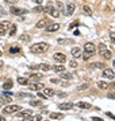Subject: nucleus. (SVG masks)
I'll return each instance as SVG.
<instances>
[{
    "label": "nucleus",
    "mask_w": 115,
    "mask_h": 121,
    "mask_svg": "<svg viewBox=\"0 0 115 121\" xmlns=\"http://www.w3.org/2000/svg\"><path fill=\"white\" fill-rule=\"evenodd\" d=\"M48 50H49L48 43H35L30 47V51L34 52V54H42V52H46Z\"/></svg>",
    "instance_id": "1"
},
{
    "label": "nucleus",
    "mask_w": 115,
    "mask_h": 121,
    "mask_svg": "<svg viewBox=\"0 0 115 121\" xmlns=\"http://www.w3.org/2000/svg\"><path fill=\"white\" fill-rule=\"evenodd\" d=\"M103 77L104 78H108V79H112V78H115V73L112 69H103Z\"/></svg>",
    "instance_id": "8"
},
{
    "label": "nucleus",
    "mask_w": 115,
    "mask_h": 121,
    "mask_svg": "<svg viewBox=\"0 0 115 121\" xmlns=\"http://www.w3.org/2000/svg\"><path fill=\"white\" fill-rule=\"evenodd\" d=\"M112 66H114V69H115V59L112 60Z\"/></svg>",
    "instance_id": "56"
},
{
    "label": "nucleus",
    "mask_w": 115,
    "mask_h": 121,
    "mask_svg": "<svg viewBox=\"0 0 115 121\" xmlns=\"http://www.w3.org/2000/svg\"><path fill=\"white\" fill-rule=\"evenodd\" d=\"M3 120H4V117H3V116H0V121H3Z\"/></svg>",
    "instance_id": "57"
},
{
    "label": "nucleus",
    "mask_w": 115,
    "mask_h": 121,
    "mask_svg": "<svg viewBox=\"0 0 115 121\" xmlns=\"http://www.w3.org/2000/svg\"><path fill=\"white\" fill-rule=\"evenodd\" d=\"M58 43L60 44H75V42L72 39H58Z\"/></svg>",
    "instance_id": "20"
},
{
    "label": "nucleus",
    "mask_w": 115,
    "mask_h": 121,
    "mask_svg": "<svg viewBox=\"0 0 115 121\" xmlns=\"http://www.w3.org/2000/svg\"><path fill=\"white\" fill-rule=\"evenodd\" d=\"M75 4L73 3H69V4L67 5V15H72V13L75 12Z\"/></svg>",
    "instance_id": "16"
},
{
    "label": "nucleus",
    "mask_w": 115,
    "mask_h": 121,
    "mask_svg": "<svg viewBox=\"0 0 115 121\" xmlns=\"http://www.w3.org/2000/svg\"><path fill=\"white\" fill-rule=\"evenodd\" d=\"M60 28V24L58 23H50L48 27H46V31L48 32H54V31H57Z\"/></svg>",
    "instance_id": "12"
},
{
    "label": "nucleus",
    "mask_w": 115,
    "mask_h": 121,
    "mask_svg": "<svg viewBox=\"0 0 115 121\" xmlns=\"http://www.w3.org/2000/svg\"><path fill=\"white\" fill-rule=\"evenodd\" d=\"M19 109H22L19 105H7V106L3 109V113H4V114H14V113L19 112Z\"/></svg>",
    "instance_id": "3"
},
{
    "label": "nucleus",
    "mask_w": 115,
    "mask_h": 121,
    "mask_svg": "<svg viewBox=\"0 0 115 121\" xmlns=\"http://www.w3.org/2000/svg\"><path fill=\"white\" fill-rule=\"evenodd\" d=\"M31 11H33V12H35V13H38V12H45V7H42V5H38V7H35V8H33Z\"/></svg>",
    "instance_id": "26"
},
{
    "label": "nucleus",
    "mask_w": 115,
    "mask_h": 121,
    "mask_svg": "<svg viewBox=\"0 0 115 121\" xmlns=\"http://www.w3.org/2000/svg\"><path fill=\"white\" fill-rule=\"evenodd\" d=\"M108 87H112V89H115V82H112L111 85H108Z\"/></svg>",
    "instance_id": "50"
},
{
    "label": "nucleus",
    "mask_w": 115,
    "mask_h": 121,
    "mask_svg": "<svg viewBox=\"0 0 115 121\" xmlns=\"http://www.w3.org/2000/svg\"><path fill=\"white\" fill-rule=\"evenodd\" d=\"M53 69H54V71H57V73H62V71L65 70V66H54Z\"/></svg>",
    "instance_id": "32"
},
{
    "label": "nucleus",
    "mask_w": 115,
    "mask_h": 121,
    "mask_svg": "<svg viewBox=\"0 0 115 121\" xmlns=\"http://www.w3.org/2000/svg\"><path fill=\"white\" fill-rule=\"evenodd\" d=\"M43 83H30V90H41V89H43Z\"/></svg>",
    "instance_id": "13"
},
{
    "label": "nucleus",
    "mask_w": 115,
    "mask_h": 121,
    "mask_svg": "<svg viewBox=\"0 0 115 121\" xmlns=\"http://www.w3.org/2000/svg\"><path fill=\"white\" fill-rule=\"evenodd\" d=\"M84 51H88V52H91V54H95V51H96V47H95V44L93 43H91V42H88V43H85V46H84Z\"/></svg>",
    "instance_id": "10"
},
{
    "label": "nucleus",
    "mask_w": 115,
    "mask_h": 121,
    "mask_svg": "<svg viewBox=\"0 0 115 121\" xmlns=\"http://www.w3.org/2000/svg\"><path fill=\"white\" fill-rule=\"evenodd\" d=\"M91 67H92V69H104V67H106V65H104V63H102V62H95V63H92V65H91Z\"/></svg>",
    "instance_id": "18"
},
{
    "label": "nucleus",
    "mask_w": 115,
    "mask_h": 121,
    "mask_svg": "<svg viewBox=\"0 0 115 121\" xmlns=\"http://www.w3.org/2000/svg\"><path fill=\"white\" fill-rule=\"evenodd\" d=\"M92 120H93V121H103L100 117H92Z\"/></svg>",
    "instance_id": "47"
},
{
    "label": "nucleus",
    "mask_w": 115,
    "mask_h": 121,
    "mask_svg": "<svg viewBox=\"0 0 115 121\" xmlns=\"http://www.w3.org/2000/svg\"><path fill=\"white\" fill-rule=\"evenodd\" d=\"M19 97H24V98H34L33 94H27V93H19Z\"/></svg>",
    "instance_id": "34"
},
{
    "label": "nucleus",
    "mask_w": 115,
    "mask_h": 121,
    "mask_svg": "<svg viewBox=\"0 0 115 121\" xmlns=\"http://www.w3.org/2000/svg\"><path fill=\"white\" fill-rule=\"evenodd\" d=\"M42 77H43V75H42V74H38V73L31 74V78H34V79H41Z\"/></svg>",
    "instance_id": "35"
},
{
    "label": "nucleus",
    "mask_w": 115,
    "mask_h": 121,
    "mask_svg": "<svg viewBox=\"0 0 115 121\" xmlns=\"http://www.w3.org/2000/svg\"><path fill=\"white\" fill-rule=\"evenodd\" d=\"M11 97H7V95H0V104H8L11 102Z\"/></svg>",
    "instance_id": "19"
},
{
    "label": "nucleus",
    "mask_w": 115,
    "mask_h": 121,
    "mask_svg": "<svg viewBox=\"0 0 115 121\" xmlns=\"http://www.w3.org/2000/svg\"><path fill=\"white\" fill-rule=\"evenodd\" d=\"M110 39H111V42L115 44V34H112V32H111V34H110Z\"/></svg>",
    "instance_id": "39"
},
{
    "label": "nucleus",
    "mask_w": 115,
    "mask_h": 121,
    "mask_svg": "<svg viewBox=\"0 0 115 121\" xmlns=\"http://www.w3.org/2000/svg\"><path fill=\"white\" fill-rule=\"evenodd\" d=\"M53 58L57 62H60V63H65V60H67V55L64 54V52H56L53 55Z\"/></svg>",
    "instance_id": "7"
},
{
    "label": "nucleus",
    "mask_w": 115,
    "mask_h": 121,
    "mask_svg": "<svg viewBox=\"0 0 115 121\" xmlns=\"http://www.w3.org/2000/svg\"><path fill=\"white\" fill-rule=\"evenodd\" d=\"M34 1H35L37 4H42V0H34Z\"/></svg>",
    "instance_id": "52"
},
{
    "label": "nucleus",
    "mask_w": 115,
    "mask_h": 121,
    "mask_svg": "<svg viewBox=\"0 0 115 121\" xmlns=\"http://www.w3.org/2000/svg\"><path fill=\"white\" fill-rule=\"evenodd\" d=\"M43 94L45 95H49V97H53L56 93H54L53 89H49V87H43Z\"/></svg>",
    "instance_id": "17"
},
{
    "label": "nucleus",
    "mask_w": 115,
    "mask_h": 121,
    "mask_svg": "<svg viewBox=\"0 0 115 121\" xmlns=\"http://www.w3.org/2000/svg\"><path fill=\"white\" fill-rule=\"evenodd\" d=\"M69 66H71V67H73V69H75L76 66H77V63H76L75 60H71V63H69Z\"/></svg>",
    "instance_id": "42"
},
{
    "label": "nucleus",
    "mask_w": 115,
    "mask_h": 121,
    "mask_svg": "<svg viewBox=\"0 0 115 121\" xmlns=\"http://www.w3.org/2000/svg\"><path fill=\"white\" fill-rule=\"evenodd\" d=\"M49 24H50V20L48 17H43V19H41L39 22L37 23V28H46Z\"/></svg>",
    "instance_id": "9"
},
{
    "label": "nucleus",
    "mask_w": 115,
    "mask_h": 121,
    "mask_svg": "<svg viewBox=\"0 0 115 121\" xmlns=\"http://www.w3.org/2000/svg\"><path fill=\"white\" fill-rule=\"evenodd\" d=\"M20 40H22V42H29V40H30V35L29 34H22L20 35Z\"/></svg>",
    "instance_id": "30"
},
{
    "label": "nucleus",
    "mask_w": 115,
    "mask_h": 121,
    "mask_svg": "<svg viewBox=\"0 0 115 121\" xmlns=\"http://www.w3.org/2000/svg\"><path fill=\"white\" fill-rule=\"evenodd\" d=\"M76 106H79V108H83V109H89L91 108V104H87V102H77Z\"/></svg>",
    "instance_id": "22"
},
{
    "label": "nucleus",
    "mask_w": 115,
    "mask_h": 121,
    "mask_svg": "<svg viewBox=\"0 0 115 121\" xmlns=\"http://www.w3.org/2000/svg\"><path fill=\"white\" fill-rule=\"evenodd\" d=\"M50 81H52V83H57V82H58V79H53V78H52Z\"/></svg>",
    "instance_id": "51"
},
{
    "label": "nucleus",
    "mask_w": 115,
    "mask_h": 121,
    "mask_svg": "<svg viewBox=\"0 0 115 121\" xmlns=\"http://www.w3.org/2000/svg\"><path fill=\"white\" fill-rule=\"evenodd\" d=\"M0 13H7V12H5L4 9H3V8H1V7H0Z\"/></svg>",
    "instance_id": "54"
},
{
    "label": "nucleus",
    "mask_w": 115,
    "mask_h": 121,
    "mask_svg": "<svg viewBox=\"0 0 115 121\" xmlns=\"http://www.w3.org/2000/svg\"><path fill=\"white\" fill-rule=\"evenodd\" d=\"M97 86H99V89H103V90L108 89V85H107V82H103V81H99V82H97Z\"/></svg>",
    "instance_id": "25"
},
{
    "label": "nucleus",
    "mask_w": 115,
    "mask_h": 121,
    "mask_svg": "<svg viewBox=\"0 0 115 121\" xmlns=\"http://www.w3.org/2000/svg\"><path fill=\"white\" fill-rule=\"evenodd\" d=\"M20 51V47H12V48H10V52L11 54H14V52H19Z\"/></svg>",
    "instance_id": "38"
},
{
    "label": "nucleus",
    "mask_w": 115,
    "mask_h": 121,
    "mask_svg": "<svg viewBox=\"0 0 115 121\" xmlns=\"http://www.w3.org/2000/svg\"><path fill=\"white\" fill-rule=\"evenodd\" d=\"M45 12H48L49 15H52L53 17H58V16H60L58 11L54 8L53 4H48V5H46V7H45Z\"/></svg>",
    "instance_id": "4"
},
{
    "label": "nucleus",
    "mask_w": 115,
    "mask_h": 121,
    "mask_svg": "<svg viewBox=\"0 0 115 121\" xmlns=\"http://www.w3.org/2000/svg\"><path fill=\"white\" fill-rule=\"evenodd\" d=\"M92 55H93V54H91V52H88V51H84V54H83L81 56H83V59H84V60H88V59H89V58H91Z\"/></svg>",
    "instance_id": "31"
},
{
    "label": "nucleus",
    "mask_w": 115,
    "mask_h": 121,
    "mask_svg": "<svg viewBox=\"0 0 115 121\" xmlns=\"http://www.w3.org/2000/svg\"><path fill=\"white\" fill-rule=\"evenodd\" d=\"M1 55H3V54H1V51H0V56H1Z\"/></svg>",
    "instance_id": "58"
},
{
    "label": "nucleus",
    "mask_w": 115,
    "mask_h": 121,
    "mask_svg": "<svg viewBox=\"0 0 115 121\" xmlns=\"http://www.w3.org/2000/svg\"><path fill=\"white\" fill-rule=\"evenodd\" d=\"M39 69L41 70H45V71H49V70H52L53 67H52V66H49V65H46V63H43V65H39Z\"/></svg>",
    "instance_id": "29"
},
{
    "label": "nucleus",
    "mask_w": 115,
    "mask_h": 121,
    "mask_svg": "<svg viewBox=\"0 0 115 121\" xmlns=\"http://www.w3.org/2000/svg\"><path fill=\"white\" fill-rule=\"evenodd\" d=\"M10 12L16 15V16H20V15H24L27 13V9H23V8H16V7H11L10 8Z\"/></svg>",
    "instance_id": "6"
},
{
    "label": "nucleus",
    "mask_w": 115,
    "mask_h": 121,
    "mask_svg": "<svg viewBox=\"0 0 115 121\" xmlns=\"http://www.w3.org/2000/svg\"><path fill=\"white\" fill-rule=\"evenodd\" d=\"M60 109H64V110H68V109H72L73 108V104L72 102H64V104H60L58 105Z\"/></svg>",
    "instance_id": "14"
},
{
    "label": "nucleus",
    "mask_w": 115,
    "mask_h": 121,
    "mask_svg": "<svg viewBox=\"0 0 115 121\" xmlns=\"http://www.w3.org/2000/svg\"><path fill=\"white\" fill-rule=\"evenodd\" d=\"M16 34V24H11V28H10V36H14Z\"/></svg>",
    "instance_id": "28"
},
{
    "label": "nucleus",
    "mask_w": 115,
    "mask_h": 121,
    "mask_svg": "<svg viewBox=\"0 0 115 121\" xmlns=\"http://www.w3.org/2000/svg\"><path fill=\"white\" fill-rule=\"evenodd\" d=\"M58 95H60V97H65L67 94H65V93H58Z\"/></svg>",
    "instance_id": "53"
},
{
    "label": "nucleus",
    "mask_w": 115,
    "mask_h": 121,
    "mask_svg": "<svg viewBox=\"0 0 115 121\" xmlns=\"http://www.w3.org/2000/svg\"><path fill=\"white\" fill-rule=\"evenodd\" d=\"M41 101H30V105L31 106H41Z\"/></svg>",
    "instance_id": "36"
},
{
    "label": "nucleus",
    "mask_w": 115,
    "mask_h": 121,
    "mask_svg": "<svg viewBox=\"0 0 115 121\" xmlns=\"http://www.w3.org/2000/svg\"><path fill=\"white\" fill-rule=\"evenodd\" d=\"M108 97H110V98H114V99H115V94H114V93H110V94H108Z\"/></svg>",
    "instance_id": "48"
},
{
    "label": "nucleus",
    "mask_w": 115,
    "mask_h": 121,
    "mask_svg": "<svg viewBox=\"0 0 115 121\" xmlns=\"http://www.w3.org/2000/svg\"><path fill=\"white\" fill-rule=\"evenodd\" d=\"M31 70H38L39 69V65H33V66H29Z\"/></svg>",
    "instance_id": "40"
},
{
    "label": "nucleus",
    "mask_w": 115,
    "mask_h": 121,
    "mask_svg": "<svg viewBox=\"0 0 115 121\" xmlns=\"http://www.w3.org/2000/svg\"><path fill=\"white\" fill-rule=\"evenodd\" d=\"M10 27V22H1L0 23V36L5 34V30Z\"/></svg>",
    "instance_id": "11"
},
{
    "label": "nucleus",
    "mask_w": 115,
    "mask_h": 121,
    "mask_svg": "<svg viewBox=\"0 0 115 121\" xmlns=\"http://www.w3.org/2000/svg\"><path fill=\"white\" fill-rule=\"evenodd\" d=\"M73 78V75H72L71 73H64L62 74V79H72Z\"/></svg>",
    "instance_id": "33"
},
{
    "label": "nucleus",
    "mask_w": 115,
    "mask_h": 121,
    "mask_svg": "<svg viewBox=\"0 0 115 121\" xmlns=\"http://www.w3.org/2000/svg\"><path fill=\"white\" fill-rule=\"evenodd\" d=\"M30 118H33L34 121H39V120H42V116H41V114H37V116H33V114H31Z\"/></svg>",
    "instance_id": "37"
},
{
    "label": "nucleus",
    "mask_w": 115,
    "mask_h": 121,
    "mask_svg": "<svg viewBox=\"0 0 115 121\" xmlns=\"http://www.w3.org/2000/svg\"><path fill=\"white\" fill-rule=\"evenodd\" d=\"M12 81H11V79H10V81H7V82H4V85H3V89H4V90H10V89H11V87H12Z\"/></svg>",
    "instance_id": "24"
},
{
    "label": "nucleus",
    "mask_w": 115,
    "mask_h": 121,
    "mask_svg": "<svg viewBox=\"0 0 115 121\" xmlns=\"http://www.w3.org/2000/svg\"><path fill=\"white\" fill-rule=\"evenodd\" d=\"M31 114H33V110H31V109H27V110H20V112L18 113V117L19 118L29 120V118L31 117Z\"/></svg>",
    "instance_id": "5"
},
{
    "label": "nucleus",
    "mask_w": 115,
    "mask_h": 121,
    "mask_svg": "<svg viewBox=\"0 0 115 121\" xmlns=\"http://www.w3.org/2000/svg\"><path fill=\"white\" fill-rule=\"evenodd\" d=\"M76 26H79V22H73L71 26H69V28H73V27H76Z\"/></svg>",
    "instance_id": "44"
},
{
    "label": "nucleus",
    "mask_w": 115,
    "mask_h": 121,
    "mask_svg": "<svg viewBox=\"0 0 115 121\" xmlns=\"http://www.w3.org/2000/svg\"><path fill=\"white\" fill-rule=\"evenodd\" d=\"M18 83L19 85H29V79L24 77H19L18 78Z\"/></svg>",
    "instance_id": "23"
},
{
    "label": "nucleus",
    "mask_w": 115,
    "mask_h": 121,
    "mask_svg": "<svg viewBox=\"0 0 115 121\" xmlns=\"http://www.w3.org/2000/svg\"><path fill=\"white\" fill-rule=\"evenodd\" d=\"M75 35H76V36H79V35H80V31L76 30V31H75Z\"/></svg>",
    "instance_id": "55"
},
{
    "label": "nucleus",
    "mask_w": 115,
    "mask_h": 121,
    "mask_svg": "<svg viewBox=\"0 0 115 121\" xmlns=\"http://www.w3.org/2000/svg\"><path fill=\"white\" fill-rule=\"evenodd\" d=\"M83 11H84V13H85V15H88V16L92 15V9L89 8L88 5H84V7H83Z\"/></svg>",
    "instance_id": "27"
},
{
    "label": "nucleus",
    "mask_w": 115,
    "mask_h": 121,
    "mask_svg": "<svg viewBox=\"0 0 115 121\" xmlns=\"http://www.w3.org/2000/svg\"><path fill=\"white\" fill-rule=\"evenodd\" d=\"M57 5H58V8H61V9L64 8V5H62L61 3H60V1H58V3H57Z\"/></svg>",
    "instance_id": "49"
},
{
    "label": "nucleus",
    "mask_w": 115,
    "mask_h": 121,
    "mask_svg": "<svg viewBox=\"0 0 115 121\" xmlns=\"http://www.w3.org/2000/svg\"><path fill=\"white\" fill-rule=\"evenodd\" d=\"M72 55H73V58H80L81 56V50L79 47H73L72 48Z\"/></svg>",
    "instance_id": "15"
},
{
    "label": "nucleus",
    "mask_w": 115,
    "mask_h": 121,
    "mask_svg": "<svg viewBox=\"0 0 115 121\" xmlns=\"http://www.w3.org/2000/svg\"><path fill=\"white\" fill-rule=\"evenodd\" d=\"M38 97H39V98H42V99L46 98V95H45L43 93H42V91H39V93H38Z\"/></svg>",
    "instance_id": "43"
},
{
    "label": "nucleus",
    "mask_w": 115,
    "mask_h": 121,
    "mask_svg": "<svg viewBox=\"0 0 115 121\" xmlns=\"http://www.w3.org/2000/svg\"><path fill=\"white\" fill-rule=\"evenodd\" d=\"M88 87V83H84V85H81V86L79 87V90H84V89H87Z\"/></svg>",
    "instance_id": "41"
},
{
    "label": "nucleus",
    "mask_w": 115,
    "mask_h": 121,
    "mask_svg": "<svg viewBox=\"0 0 115 121\" xmlns=\"http://www.w3.org/2000/svg\"><path fill=\"white\" fill-rule=\"evenodd\" d=\"M107 116H108V117H111L112 120H115V116L112 114V113H110V112H108V113H107Z\"/></svg>",
    "instance_id": "46"
},
{
    "label": "nucleus",
    "mask_w": 115,
    "mask_h": 121,
    "mask_svg": "<svg viewBox=\"0 0 115 121\" xmlns=\"http://www.w3.org/2000/svg\"><path fill=\"white\" fill-rule=\"evenodd\" d=\"M62 117H64L62 113H50V118H52V120H60Z\"/></svg>",
    "instance_id": "21"
},
{
    "label": "nucleus",
    "mask_w": 115,
    "mask_h": 121,
    "mask_svg": "<svg viewBox=\"0 0 115 121\" xmlns=\"http://www.w3.org/2000/svg\"><path fill=\"white\" fill-rule=\"evenodd\" d=\"M99 54H100L104 59H110V58H111V51L106 47V44H104V43L99 44Z\"/></svg>",
    "instance_id": "2"
},
{
    "label": "nucleus",
    "mask_w": 115,
    "mask_h": 121,
    "mask_svg": "<svg viewBox=\"0 0 115 121\" xmlns=\"http://www.w3.org/2000/svg\"><path fill=\"white\" fill-rule=\"evenodd\" d=\"M4 1H7V3H8V4H15V3H16V1H15V0H4Z\"/></svg>",
    "instance_id": "45"
}]
</instances>
